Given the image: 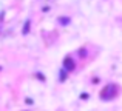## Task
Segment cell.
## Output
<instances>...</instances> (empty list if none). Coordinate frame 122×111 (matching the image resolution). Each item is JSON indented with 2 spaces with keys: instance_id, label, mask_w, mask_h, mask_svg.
<instances>
[{
  "instance_id": "6da1fadb",
  "label": "cell",
  "mask_w": 122,
  "mask_h": 111,
  "mask_svg": "<svg viewBox=\"0 0 122 111\" xmlns=\"http://www.w3.org/2000/svg\"><path fill=\"white\" fill-rule=\"evenodd\" d=\"M117 94V87L116 85H108L107 88H104L102 90V93H101V97L104 100H111L114 96Z\"/></svg>"
},
{
  "instance_id": "7a4b0ae2",
  "label": "cell",
  "mask_w": 122,
  "mask_h": 111,
  "mask_svg": "<svg viewBox=\"0 0 122 111\" xmlns=\"http://www.w3.org/2000/svg\"><path fill=\"white\" fill-rule=\"evenodd\" d=\"M63 66H65V69L66 71H73L74 69V66H76V63L73 62V59H65V62H63Z\"/></svg>"
},
{
  "instance_id": "3957f363",
  "label": "cell",
  "mask_w": 122,
  "mask_h": 111,
  "mask_svg": "<svg viewBox=\"0 0 122 111\" xmlns=\"http://www.w3.org/2000/svg\"><path fill=\"white\" fill-rule=\"evenodd\" d=\"M59 22H60V23H68L70 19H59Z\"/></svg>"
}]
</instances>
